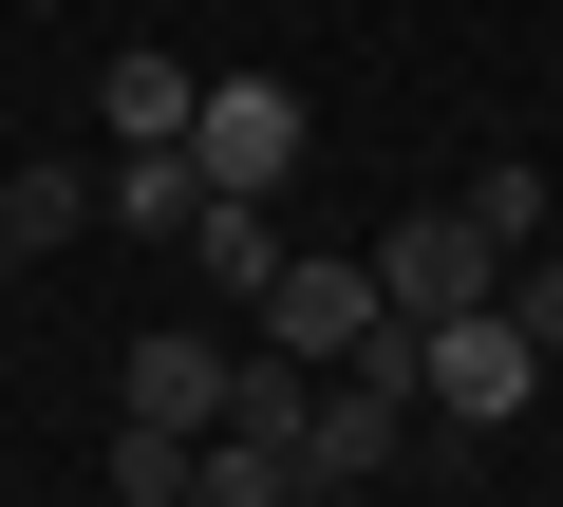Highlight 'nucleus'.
Listing matches in <instances>:
<instances>
[{
  "mask_svg": "<svg viewBox=\"0 0 563 507\" xmlns=\"http://www.w3.org/2000/svg\"><path fill=\"white\" fill-rule=\"evenodd\" d=\"M413 395H432L451 432H507V414L544 395V357H526V320H507V301H470V320H413Z\"/></svg>",
  "mask_w": 563,
  "mask_h": 507,
  "instance_id": "obj_1",
  "label": "nucleus"
},
{
  "mask_svg": "<svg viewBox=\"0 0 563 507\" xmlns=\"http://www.w3.org/2000/svg\"><path fill=\"white\" fill-rule=\"evenodd\" d=\"M376 301H395V320H470V301H507V244H488L470 207H413V225L376 244Z\"/></svg>",
  "mask_w": 563,
  "mask_h": 507,
  "instance_id": "obj_2",
  "label": "nucleus"
},
{
  "mask_svg": "<svg viewBox=\"0 0 563 507\" xmlns=\"http://www.w3.org/2000/svg\"><path fill=\"white\" fill-rule=\"evenodd\" d=\"M188 169H207V188H244V207H282V169H301V95H282V76H207Z\"/></svg>",
  "mask_w": 563,
  "mask_h": 507,
  "instance_id": "obj_3",
  "label": "nucleus"
},
{
  "mask_svg": "<svg viewBox=\"0 0 563 507\" xmlns=\"http://www.w3.org/2000/svg\"><path fill=\"white\" fill-rule=\"evenodd\" d=\"M244 320H263L282 357H320V376H339V357H357V339H376L395 301H376V264H301V244H282V264H263V301H244Z\"/></svg>",
  "mask_w": 563,
  "mask_h": 507,
  "instance_id": "obj_4",
  "label": "nucleus"
},
{
  "mask_svg": "<svg viewBox=\"0 0 563 507\" xmlns=\"http://www.w3.org/2000/svg\"><path fill=\"white\" fill-rule=\"evenodd\" d=\"M188 113H207V57H113L95 76V132L113 151H188Z\"/></svg>",
  "mask_w": 563,
  "mask_h": 507,
  "instance_id": "obj_5",
  "label": "nucleus"
},
{
  "mask_svg": "<svg viewBox=\"0 0 563 507\" xmlns=\"http://www.w3.org/2000/svg\"><path fill=\"white\" fill-rule=\"evenodd\" d=\"M188 207H207L188 151H113V169H95V225H132V244H188Z\"/></svg>",
  "mask_w": 563,
  "mask_h": 507,
  "instance_id": "obj_6",
  "label": "nucleus"
},
{
  "mask_svg": "<svg viewBox=\"0 0 563 507\" xmlns=\"http://www.w3.org/2000/svg\"><path fill=\"white\" fill-rule=\"evenodd\" d=\"M132 414L151 432H225V339H151L132 357Z\"/></svg>",
  "mask_w": 563,
  "mask_h": 507,
  "instance_id": "obj_7",
  "label": "nucleus"
},
{
  "mask_svg": "<svg viewBox=\"0 0 563 507\" xmlns=\"http://www.w3.org/2000/svg\"><path fill=\"white\" fill-rule=\"evenodd\" d=\"M188 264H207L225 301H263V264H282V207H244V188H207V207H188Z\"/></svg>",
  "mask_w": 563,
  "mask_h": 507,
  "instance_id": "obj_8",
  "label": "nucleus"
},
{
  "mask_svg": "<svg viewBox=\"0 0 563 507\" xmlns=\"http://www.w3.org/2000/svg\"><path fill=\"white\" fill-rule=\"evenodd\" d=\"M301 395H320V357H225V432H263V451H301Z\"/></svg>",
  "mask_w": 563,
  "mask_h": 507,
  "instance_id": "obj_9",
  "label": "nucleus"
},
{
  "mask_svg": "<svg viewBox=\"0 0 563 507\" xmlns=\"http://www.w3.org/2000/svg\"><path fill=\"white\" fill-rule=\"evenodd\" d=\"M76 225H95V169H0V244H20V264L76 244Z\"/></svg>",
  "mask_w": 563,
  "mask_h": 507,
  "instance_id": "obj_10",
  "label": "nucleus"
},
{
  "mask_svg": "<svg viewBox=\"0 0 563 507\" xmlns=\"http://www.w3.org/2000/svg\"><path fill=\"white\" fill-rule=\"evenodd\" d=\"M188 451H207V432H151V414H132V432H113V507H188Z\"/></svg>",
  "mask_w": 563,
  "mask_h": 507,
  "instance_id": "obj_11",
  "label": "nucleus"
},
{
  "mask_svg": "<svg viewBox=\"0 0 563 507\" xmlns=\"http://www.w3.org/2000/svg\"><path fill=\"white\" fill-rule=\"evenodd\" d=\"M470 225L526 264V244H544V169H526V151H507V169H470Z\"/></svg>",
  "mask_w": 563,
  "mask_h": 507,
  "instance_id": "obj_12",
  "label": "nucleus"
},
{
  "mask_svg": "<svg viewBox=\"0 0 563 507\" xmlns=\"http://www.w3.org/2000/svg\"><path fill=\"white\" fill-rule=\"evenodd\" d=\"M507 320H526V357H563V244H526V264H507Z\"/></svg>",
  "mask_w": 563,
  "mask_h": 507,
  "instance_id": "obj_13",
  "label": "nucleus"
},
{
  "mask_svg": "<svg viewBox=\"0 0 563 507\" xmlns=\"http://www.w3.org/2000/svg\"><path fill=\"white\" fill-rule=\"evenodd\" d=\"M0 283H20V244H0Z\"/></svg>",
  "mask_w": 563,
  "mask_h": 507,
  "instance_id": "obj_14",
  "label": "nucleus"
}]
</instances>
